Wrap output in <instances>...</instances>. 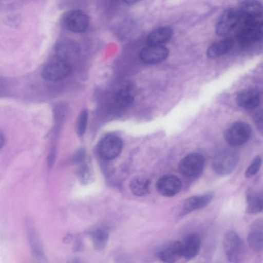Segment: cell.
<instances>
[{"label": "cell", "instance_id": "obj_28", "mask_svg": "<svg viewBox=\"0 0 263 263\" xmlns=\"http://www.w3.org/2000/svg\"><path fill=\"white\" fill-rule=\"evenodd\" d=\"M123 2L129 5L135 4L142 0H123Z\"/></svg>", "mask_w": 263, "mask_h": 263}, {"label": "cell", "instance_id": "obj_4", "mask_svg": "<svg viewBox=\"0 0 263 263\" xmlns=\"http://www.w3.org/2000/svg\"><path fill=\"white\" fill-rule=\"evenodd\" d=\"M205 160L204 156L197 153H191L183 158L179 162L180 173L187 177L199 175L204 169Z\"/></svg>", "mask_w": 263, "mask_h": 263}, {"label": "cell", "instance_id": "obj_14", "mask_svg": "<svg viewBox=\"0 0 263 263\" xmlns=\"http://www.w3.org/2000/svg\"><path fill=\"white\" fill-rule=\"evenodd\" d=\"M158 257L165 262H174L182 256V243L178 240L168 242L158 253Z\"/></svg>", "mask_w": 263, "mask_h": 263}, {"label": "cell", "instance_id": "obj_11", "mask_svg": "<svg viewBox=\"0 0 263 263\" xmlns=\"http://www.w3.org/2000/svg\"><path fill=\"white\" fill-rule=\"evenodd\" d=\"M168 50L163 45H147L140 52L141 60L148 64H155L165 60L168 57Z\"/></svg>", "mask_w": 263, "mask_h": 263}, {"label": "cell", "instance_id": "obj_17", "mask_svg": "<svg viewBox=\"0 0 263 263\" xmlns=\"http://www.w3.org/2000/svg\"><path fill=\"white\" fill-rule=\"evenodd\" d=\"M236 101L238 104L242 107L248 109H254L260 104L261 95L256 89H246L237 94Z\"/></svg>", "mask_w": 263, "mask_h": 263}, {"label": "cell", "instance_id": "obj_22", "mask_svg": "<svg viewBox=\"0 0 263 263\" xmlns=\"http://www.w3.org/2000/svg\"><path fill=\"white\" fill-rule=\"evenodd\" d=\"M151 180L143 177H136L130 183V188L133 193L137 196H143L149 193Z\"/></svg>", "mask_w": 263, "mask_h": 263}, {"label": "cell", "instance_id": "obj_1", "mask_svg": "<svg viewBox=\"0 0 263 263\" xmlns=\"http://www.w3.org/2000/svg\"><path fill=\"white\" fill-rule=\"evenodd\" d=\"M238 162V156L235 152L224 150L215 155L212 160V168L217 174L226 176L234 171Z\"/></svg>", "mask_w": 263, "mask_h": 263}, {"label": "cell", "instance_id": "obj_3", "mask_svg": "<svg viewBox=\"0 0 263 263\" xmlns=\"http://www.w3.org/2000/svg\"><path fill=\"white\" fill-rule=\"evenodd\" d=\"M71 70V65L67 60L56 57L44 67L42 76L48 81H58L68 76Z\"/></svg>", "mask_w": 263, "mask_h": 263}, {"label": "cell", "instance_id": "obj_13", "mask_svg": "<svg viewBox=\"0 0 263 263\" xmlns=\"http://www.w3.org/2000/svg\"><path fill=\"white\" fill-rule=\"evenodd\" d=\"M262 24H243L237 35L239 42L243 45L259 41L262 37Z\"/></svg>", "mask_w": 263, "mask_h": 263}, {"label": "cell", "instance_id": "obj_2", "mask_svg": "<svg viewBox=\"0 0 263 263\" xmlns=\"http://www.w3.org/2000/svg\"><path fill=\"white\" fill-rule=\"evenodd\" d=\"M223 248L228 259L232 262L241 261L244 252L243 242L239 235L234 231H229L224 235Z\"/></svg>", "mask_w": 263, "mask_h": 263}, {"label": "cell", "instance_id": "obj_9", "mask_svg": "<svg viewBox=\"0 0 263 263\" xmlns=\"http://www.w3.org/2000/svg\"><path fill=\"white\" fill-rule=\"evenodd\" d=\"M240 22L238 10L231 8L226 10L219 17L215 25L216 33L225 35L231 32Z\"/></svg>", "mask_w": 263, "mask_h": 263}, {"label": "cell", "instance_id": "obj_25", "mask_svg": "<svg viewBox=\"0 0 263 263\" xmlns=\"http://www.w3.org/2000/svg\"><path fill=\"white\" fill-rule=\"evenodd\" d=\"M88 111L84 109L80 112L77 122V133L79 136H83L86 130L88 121Z\"/></svg>", "mask_w": 263, "mask_h": 263}, {"label": "cell", "instance_id": "obj_20", "mask_svg": "<svg viewBox=\"0 0 263 263\" xmlns=\"http://www.w3.org/2000/svg\"><path fill=\"white\" fill-rule=\"evenodd\" d=\"M246 213L254 214L261 212L263 206L262 192L252 189H248L246 192Z\"/></svg>", "mask_w": 263, "mask_h": 263}, {"label": "cell", "instance_id": "obj_15", "mask_svg": "<svg viewBox=\"0 0 263 263\" xmlns=\"http://www.w3.org/2000/svg\"><path fill=\"white\" fill-rule=\"evenodd\" d=\"M213 196V193L210 192L187 198L183 203V213H188L205 207L211 202Z\"/></svg>", "mask_w": 263, "mask_h": 263}, {"label": "cell", "instance_id": "obj_18", "mask_svg": "<svg viewBox=\"0 0 263 263\" xmlns=\"http://www.w3.org/2000/svg\"><path fill=\"white\" fill-rule=\"evenodd\" d=\"M173 34L172 28L169 26H162L152 30L147 35V45H163L169 41Z\"/></svg>", "mask_w": 263, "mask_h": 263}, {"label": "cell", "instance_id": "obj_10", "mask_svg": "<svg viewBox=\"0 0 263 263\" xmlns=\"http://www.w3.org/2000/svg\"><path fill=\"white\" fill-rule=\"evenodd\" d=\"M182 186L181 180L176 175L166 174L158 180L156 187L161 195L165 197H173L177 194Z\"/></svg>", "mask_w": 263, "mask_h": 263}, {"label": "cell", "instance_id": "obj_21", "mask_svg": "<svg viewBox=\"0 0 263 263\" xmlns=\"http://www.w3.org/2000/svg\"><path fill=\"white\" fill-rule=\"evenodd\" d=\"M234 44V40L230 37L213 43L206 50L207 56L210 58H215L223 55L231 50Z\"/></svg>", "mask_w": 263, "mask_h": 263}, {"label": "cell", "instance_id": "obj_6", "mask_svg": "<svg viewBox=\"0 0 263 263\" xmlns=\"http://www.w3.org/2000/svg\"><path fill=\"white\" fill-rule=\"evenodd\" d=\"M123 147L121 139L117 135L110 134L105 136L100 141L98 152L102 159L112 160L121 153Z\"/></svg>", "mask_w": 263, "mask_h": 263}, {"label": "cell", "instance_id": "obj_7", "mask_svg": "<svg viewBox=\"0 0 263 263\" xmlns=\"http://www.w3.org/2000/svg\"><path fill=\"white\" fill-rule=\"evenodd\" d=\"M251 128L243 122H237L231 125L224 134L227 142L232 146H238L246 143L250 138Z\"/></svg>", "mask_w": 263, "mask_h": 263}, {"label": "cell", "instance_id": "obj_8", "mask_svg": "<svg viewBox=\"0 0 263 263\" xmlns=\"http://www.w3.org/2000/svg\"><path fill=\"white\" fill-rule=\"evenodd\" d=\"M63 23L68 30L74 33H82L89 26V17L80 10H71L65 14Z\"/></svg>", "mask_w": 263, "mask_h": 263}, {"label": "cell", "instance_id": "obj_5", "mask_svg": "<svg viewBox=\"0 0 263 263\" xmlns=\"http://www.w3.org/2000/svg\"><path fill=\"white\" fill-rule=\"evenodd\" d=\"M243 24H262L261 4L257 0L244 1L238 10Z\"/></svg>", "mask_w": 263, "mask_h": 263}, {"label": "cell", "instance_id": "obj_24", "mask_svg": "<svg viewBox=\"0 0 263 263\" xmlns=\"http://www.w3.org/2000/svg\"><path fill=\"white\" fill-rule=\"evenodd\" d=\"M94 246L97 250H101L105 246L108 240V234L103 229L96 230L92 234Z\"/></svg>", "mask_w": 263, "mask_h": 263}, {"label": "cell", "instance_id": "obj_12", "mask_svg": "<svg viewBox=\"0 0 263 263\" xmlns=\"http://www.w3.org/2000/svg\"><path fill=\"white\" fill-rule=\"evenodd\" d=\"M134 93L130 87L122 88L115 95L111 104L114 113H121L128 108L134 101Z\"/></svg>", "mask_w": 263, "mask_h": 263}, {"label": "cell", "instance_id": "obj_23", "mask_svg": "<svg viewBox=\"0 0 263 263\" xmlns=\"http://www.w3.org/2000/svg\"><path fill=\"white\" fill-rule=\"evenodd\" d=\"M28 232V240L32 254L37 258H41L42 251L36 232L32 228H29Z\"/></svg>", "mask_w": 263, "mask_h": 263}, {"label": "cell", "instance_id": "obj_16", "mask_svg": "<svg viewBox=\"0 0 263 263\" xmlns=\"http://www.w3.org/2000/svg\"><path fill=\"white\" fill-rule=\"evenodd\" d=\"M249 246L255 251H261L263 247V221L258 218L250 227L248 235Z\"/></svg>", "mask_w": 263, "mask_h": 263}, {"label": "cell", "instance_id": "obj_26", "mask_svg": "<svg viewBox=\"0 0 263 263\" xmlns=\"http://www.w3.org/2000/svg\"><path fill=\"white\" fill-rule=\"evenodd\" d=\"M261 165V159L260 156H257L254 158L252 163L247 167L245 171V175L247 178H250L255 174L259 170Z\"/></svg>", "mask_w": 263, "mask_h": 263}, {"label": "cell", "instance_id": "obj_27", "mask_svg": "<svg viewBox=\"0 0 263 263\" xmlns=\"http://www.w3.org/2000/svg\"><path fill=\"white\" fill-rule=\"evenodd\" d=\"M5 141V137L3 134L0 131V150L3 147Z\"/></svg>", "mask_w": 263, "mask_h": 263}, {"label": "cell", "instance_id": "obj_19", "mask_svg": "<svg viewBox=\"0 0 263 263\" xmlns=\"http://www.w3.org/2000/svg\"><path fill=\"white\" fill-rule=\"evenodd\" d=\"M201 241L196 234H190L182 243V256L187 260L195 257L200 249Z\"/></svg>", "mask_w": 263, "mask_h": 263}]
</instances>
